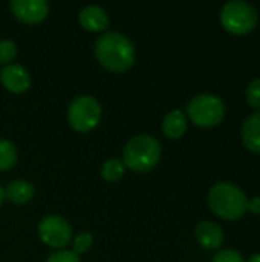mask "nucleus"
I'll return each instance as SVG.
<instances>
[{"label":"nucleus","instance_id":"obj_1","mask_svg":"<svg viewBox=\"0 0 260 262\" xmlns=\"http://www.w3.org/2000/svg\"><path fill=\"white\" fill-rule=\"evenodd\" d=\"M95 57L107 71L126 72L135 63V46L120 32H106L95 41Z\"/></svg>","mask_w":260,"mask_h":262},{"label":"nucleus","instance_id":"obj_2","mask_svg":"<svg viewBox=\"0 0 260 262\" xmlns=\"http://www.w3.org/2000/svg\"><path fill=\"white\" fill-rule=\"evenodd\" d=\"M208 206L219 218L234 221L248 210L245 193L233 183H216L208 192Z\"/></svg>","mask_w":260,"mask_h":262},{"label":"nucleus","instance_id":"obj_3","mask_svg":"<svg viewBox=\"0 0 260 262\" xmlns=\"http://www.w3.org/2000/svg\"><path fill=\"white\" fill-rule=\"evenodd\" d=\"M161 158L159 141L152 135L133 137L124 147L123 163L133 172L146 173L156 167Z\"/></svg>","mask_w":260,"mask_h":262},{"label":"nucleus","instance_id":"obj_4","mask_svg":"<svg viewBox=\"0 0 260 262\" xmlns=\"http://www.w3.org/2000/svg\"><path fill=\"white\" fill-rule=\"evenodd\" d=\"M257 21H259V15L256 8L247 2L234 0L222 6L221 23L228 32L234 35L250 34L257 26Z\"/></svg>","mask_w":260,"mask_h":262},{"label":"nucleus","instance_id":"obj_5","mask_svg":"<svg viewBox=\"0 0 260 262\" xmlns=\"http://www.w3.org/2000/svg\"><path fill=\"white\" fill-rule=\"evenodd\" d=\"M187 114L196 126L208 129L218 126L224 120L225 104L218 95L201 94L188 101Z\"/></svg>","mask_w":260,"mask_h":262},{"label":"nucleus","instance_id":"obj_6","mask_svg":"<svg viewBox=\"0 0 260 262\" xmlns=\"http://www.w3.org/2000/svg\"><path fill=\"white\" fill-rule=\"evenodd\" d=\"M67 120L74 130L89 132L95 129L101 120V106L92 95H80L70 103Z\"/></svg>","mask_w":260,"mask_h":262},{"label":"nucleus","instance_id":"obj_7","mask_svg":"<svg viewBox=\"0 0 260 262\" xmlns=\"http://www.w3.org/2000/svg\"><path fill=\"white\" fill-rule=\"evenodd\" d=\"M38 236L46 246L52 249H63L70 243L72 229L64 218L58 215H49L40 221Z\"/></svg>","mask_w":260,"mask_h":262},{"label":"nucleus","instance_id":"obj_8","mask_svg":"<svg viewBox=\"0 0 260 262\" xmlns=\"http://www.w3.org/2000/svg\"><path fill=\"white\" fill-rule=\"evenodd\" d=\"M11 12L26 25H37L48 17L49 6L44 0H12Z\"/></svg>","mask_w":260,"mask_h":262},{"label":"nucleus","instance_id":"obj_9","mask_svg":"<svg viewBox=\"0 0 260 262\" xmlns=\"http://www.w3.org/2000/svg\"><path fill=\"white\" fill-rule=\"evenodd\" d=\"M0 81L6 91L12 94H21L29 89L31 75L20 64H8L0 72Z\"/></svg>","mask_w":260,"mask_h":262},{"label":"nucleus","instance_id":"obj_10","mask_svg":"<svg viewBox=\"0 0 260 262\" xmlns=\"http://www.w3.org/2000/svg\"><path fill=\"white\" fill-rule=\"evenodd\" d=\"M195 236L199 246L208 250H216L224 243V232L222 229L210 221H202L195 229Z\"/></svg>","mask_w":260,"mask_h":262},{"label":"nucleus","instance_id":"obj_11","mask_svg":"<svg viewBox=\"0 0 260 262\" xmlns=\"http://www.w3.org/2000/svg\"><path fill=\"white\" fill-rule=\"evenodd\" d=\"M80 25L90 32L104 31L109 26V15L107 12L97 5H90L81 9L80 12Z\"/></svg>","mask_w":260,"mask_h":262},{"label":"nucleus","instance_id":"obj_12","mask_svg":"<svg viewBox=\"0 0 260 262\" xmlns=\"http://www.w3.org/2000/svg\"><path fill=\"white\" fill-rule=\"evenodd\" d=\"M242 143L250 152L260 155V111L253 112L244 121Z\"/></svg>","mask_w":260,"mask_h":262},{"label":"nucleus","instance_id":"obj_13","mask_svg":"<svg viewBox=\"0 0 260 262\" xmlns=\"http://www.w3.org/2000/svg\"><path fill=\"white\" fill-rule=\"evenodd\" d=\"M187 130L185 114L179 109L169 112L162 120V132L170 140H179Z\"/></svg>","mask_w":260,"mask_h":262},{"label":"nucleus","instance_id":"obj_14","mask_svg":"<svg viewBox=\"0 0 260 262\" xmlns=\"http://www.w3.org/2000/svg\"><path fill=\"white\" fill-rule=\"evenodd\" d=\"M34 192L35 189L29 181L17 180L8 184L5 190V198H8L14 204H26L32 200Z\"/></svg>","mask_w":260,"mask_h":262},{"label":"nucleus","instance_id":"obj_15","mask_svg":"<svg viewBox=\"0 0 260 262\" xmlns=\"http://www.w3.org/2000/svg\"><path fill=\"white\" fill-rule=\"evenodd\" d=\"M124 172H126L124 163H123L121 160L112 158V160H107V161L103 164L101 177H103L106 181L115 183V181H120V180L124 177Z\"/></svg>","mask_w":260,"mask_h":262},{"label":"nucleus","instance_id":"obj_16","mask_svg":"<svg viewBox=\"0 0 260 262\" xmlns=\"http://www.w3.org/2000/svg\"><path fill=\"white\" fill-rule=\"evenodd\" d=\"M17 163V149L8 140H0V172L9 170Z\"/></svg>","mask_w":260,"mask_h":262},{"label":"nucleus","instance_id":"obj_17","mask_svg":"<svg viewBox=\"0 0 260 262\" xmlns=\"http://www.w3.org/2000/svg\"><path fill=\"white\" fill-rule=\"evenodd\" d=\"M92 244H93V236L90 233H87V232H81L74 239V250L72 252L77 253V255L84 253L92 247Z\"/></svg>","mask_w":260,"mask_h":262},{"label":"nucleus","instance_id":"obj_18","mask_svg":"<svg viewBox=\"0 0 260 262\" xmlns=\"http://www.w3.org/2000/svg\"><path fill=\"white\" fill-rule=\"evenodd\" d=\"M17 55V46L11 40H2L0 41V63L6 64L12 61Z\"/></svg>","mask_w":260,"mask_h":262},{"label":"nucleus","instance_id":"obj_19","mask_svg":"<svg viewBox=\"0 0 260 262\" xmlns=\"http://www.w3.org/2000/svg\"><path fill=\"white\" fill-rule=\"evenodd\" d=\"M247 101L251 107H260V78L253 80L247 88Z\"/></svg>","mask_w":260,"mask_h":262},{"label":"nucleus","instance_id":"obj_20","mask_svg":"<svg viewBox=\"0 0 260 262\" xmlns=\"http://www.w3.org/2000/svg\"><path fill=\"white\" fill-rule=\"evenodd\" d=\"M211 262H245V259H244V256H242L241 252L227 249V250L218 252Z\"/></svg>","mask_w":260,"mask_h":262},{"label":"nucleus","instance_id":"obj_21","mask_svg":"<svg viewBox=\"0 0 260 262\" xmlns=\"http://www.w3.org/2000/svg\"><path fill=\"white\" fill-rule=\"evenodd\" d=\"M46 262H81L78 255L72 250H60L57 253H52Z\"/></svg>","mask_w":260,"mask_h":262},{"label":"nucleus","instance_id":"obj_22","mask_svg":"<svg viewBox=\"0 0 260 262\" xmlns=\"http://www.w3.org/2000/svg\"><path fill=\"white\" fill-rule=\"evenodd\" d=\"M248 262H260V253H256V255H253L251 258H250V261Z\"/></svg>","mask_w":260,"mask_h":262},{"label":"nucleus","instance_id":"obj_23","mask_svg":"<svg viewBox=\"0 0 260 262\" xmlns=\"http://www.w3.org/2000/svg\"><path fill=\"white\" fill-rule=\"evenodd\" d=\"M3 200H5V190H3L2 186H0V206H2V203H3Z\"/></svg>","mask_w":260,"mask_h":262}]
</instances>
